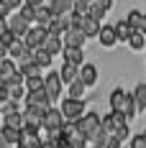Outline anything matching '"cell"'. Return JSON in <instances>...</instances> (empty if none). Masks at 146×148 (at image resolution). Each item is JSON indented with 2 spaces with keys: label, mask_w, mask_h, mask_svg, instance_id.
Returning <instances> with one entry per match:
<instances>
[{
  "label": "cell",
  "mask_w": 146,
  "mask_h": 148,
  "mask_svg": "<svg viewBox=\"0 0 146 148\" xmlns=\"http://www.w3.org/2000/svg\"><path fill=\"white\" fill-rule=\"evenodd\" d=\"M18 5H21V0H3V3H0V18L5 21V18H8V10H10V8H18Z\"/></svg>",
  "instance_id": "obj_30"
},
{
  "label": "cell",
  "mask_w": 146,
  "mask_h": 148,
  "mask_svg": "<svg viewBox=\"0 0 146 148\" xmlns=\"http://www.w3.org/2000/svg\"><path fill=\"white\" fill-rule=\"evenodd\" d=\"M131 148H146V135L144 133L133 135V138H131Z\"/></svg>",
  "instance_id": "obj_34"
},
{
  "label": "cell",
  "mask_w": 146,
  "mask_h": 148,
  "mask_svg": "<svg viewBox=\"0 0 146 148\" xmlns=\"http://www.w3.org/2000/svg\"><path fill=\"white\" fill-rule=\"evenodd\" d=\"M15 66H13V61L10 59H3L0 61V79H3V82H8V79H13L15 77Z\"/></svg>",
  "instance_id": "obj_22"
},
{
  "label": "cell",
  "mask_w": 146,
  "mask_h": 148,
  "mask_svg": "<svg viewBox=\"0 0 146 148\" xmlns=\"http://www.w3.org/2000/svg\"><path fill=\"white\" fill-rule=\"evenodd\" d=\"M33 56H36V64H39V66H49V64H51V54L44 51V49L33 51Z\"/></svg>",
  "instance_id": "obj_28"
},
{
  "label": "cell",
  "mask_w": 146,
  "mask_h": 148,
  "mask_svg": "<svg viewBox=\"0 0 146 148\" xmlns=\"http://www.w3.org/2000/svg\"><path fill=\"white\" fill-rule=\"evenodd\" d=\"M69 146H72V148H87V138H85L82 133H77V135L69 138Z\"/></svg>",
  "instance_id": "obj_31"
},
{
  "label": "cell",
  "mask_w": 146,
  "mask_h": 148,
  "mask_svg": "<svg viewBox=\"0 0 146 148\" xmlns=\"http://www.w3.org/2000/svg\"><path fill=\"white\" fill-rule=\"evenodd\" d=\"M128 135H131V130H128V125H123V128H120V130H118V133H116V138H118V140H120V143H123V140H126Z\"/></svg>",
  "instance_id": "obj_35"
},
{
  "label": "cell",
  "mask_w": 146,
  "mask_h": 148,
  "mask_svg": "<svg viewBox=\"0 0 146 148\" xmlns=\"http://www.w3.org/2000/svg\"><path fill=\"white\" fill-rule=\"evenodd\" d=\"M5 128H13V130H23V128H26V118H23L21 112L5 115Z\"/></svg>",
  "instance_id": "obj_19"
},
{
  "label": "cell",
  "mask_w": 146,
  "mask_h": 148,
  "mask_svg": "<svg viewBox=\"0 0 146 148\" xmlns=\"http://www.w3.org/2000/svg\"><path fill=\"white\" fill-rule=\"evenodd\" d=\"M44 79H46V92H49L51 102L59 100V97H62V84H64V82H62V74L59 72H49Z\"/></svg>",
  "instance_id": "obj_8"
},
{
  "label": "cell",
  "mask_w": 146,
  "mask_h": 148,
  "mask_svg": "<svg viewBox=\"0 0 146 148\" xmlns=\"http://www.w3.org/2000/svg\"><path fill=\"white\" fill-rule=\"evenodd\" d=\"M82 31H85V36L87 38H92V36H100V21L98 18H92V15H87L85 18V26H82Z\"/></svg>",
  "instance_id": "obj_18"
},
{
  "label": "cell",
  "mask_w": 146,
  "mask_h": 148,
  "mask_svg": "<svg viewBox=\"0 0 146 148\" xmlns=\"http://www.w3.org/2000/svg\"><path fill=\"white\" fill-rule=\"evenodd\" d=\"M100 128H102V118L98 115V112H87L85 118H80V120H77V130L85 135L87 140H90V138H92L95 133H98Z\"/></svg>",
  "instance_id": "obj_3"
},
{
  "label": "cell",
  "mask_w": 146,
  "mask_h": 148,
  "mask_svg": "<svg viewBox=\"0 0 146 148\" xmlns=\"http://www.w3.org/2000/svg\"><path fill=\"white\" fill-rule=\"evenodd\" d=\"M62 115L67 118V123H77L80 118H85L87 115L85 112V100H72V97L62 100Z\"/></svg>",
  "instance_id": "obj_2"
},
{
  "label": "cell",
  "mask_w": 146,
  "mask_h": 148,
  "mask_svg": "<svg viewBox=\"0 0 146 148\" xmlns=\"http://www.w3.org/2000/svg\"><path fill=\"white\" fill-rule=\"evenodd\" d=\"M138 33H144V36H146V13H144V23H141V31H138Z\"/></svg>",
  "instance_id": "obj_40"
},
{
  "label": "cell",
  "mask_w": 146,
  "mask_h": 148,
  "mask_svg": "<svg viewBox=\"0 0 146 148\" xmlns=\"http://www.w3.org/2000/svg\"><path fill=\"white\" fill-rule=\"evenodd\" d=\"M128 44H131V49H136V51H138V49H144V33H138V31H136V33L131 36V41H128Z\"/></svg>",
  "instance_id": "obj_32"
},
{
  "label": "cell",
  "mask_w": 146,
  "mask_h": 148,
  "mask_svg": "<svg viewBox=\"0 0 146 148\" xmlns=\"http://www.w3.org/2000/svg\"><path fill=\"white\" fill-rule=\"evenodd\" d=\"M49 102H51V97H49L46 87H44V89H36V92H28V95H26V105H36V107L51 110V107H49Z\"/></svg>",
  "instance_id": "obj_12"
},
{
  "label": "cell",
  "mask_w": 146,
  "mask_h": 148,
  "mask_svg": "<svg viewBox=\"0 0 146 148\" xmlns=\"http://www.w3.org/2000/svg\"><path fill=\"white\" fill-rule=\"evenodd\" d=\"M15 112V102H5L3 105V115H13Z\"/></svg>",
  "instance_id": "obj_36"
},
{
  "label": "cell",
  "mask_w": 146,
  "mask_h": 148,
  "mask_svg": "<svg viewBox=\"0 0 146 148\" xmlns=\"http://www.w3.org/2000/svg\"><path fill=\"white\" fill-rule=\"evenodd\" d=\"M85 41H87V36H85L82 28H69L64 33V46H67V49H82Z\"/></svg>",
  "instance_id": "obj_11"
},
{
  "label": "cell",
  "mask_w": 146,
  "mask_h": 148,
  "mask_svg": "<svg viewBox=\"0 0 146 148\" xmlns=\"http://www.w3.org/2000/svg\"><path fill=\"white\" fill-rule=\"evenodd\" d=\"M44 87H46V79H41V77L26 79V89H28V92H36V89H44Z\"/></svg>",
  "instance_id": "obj_27"
},
{
  "label": "cell",
  "mask_w": 146,
  "mask_h": 148,
  "mask_svg": "<svg viewBox=\"0 0 146 148\" xmlns=\"http://www.w3.org/2000/svg\"><path fill=\"white\" fill-rule=\"evenodd\" d=\"M105 148H123V143L118 140L116 135H110V140H108V146H105Z\"/></svg>",
  "instance_id": "obj_37"
},
{
  "label": "cell",
  "mask_w": 146,
  "mask_h": 148,
  "mask_svg": "<svg viewBox=\"0 0 146 148\" xmlns=\"http://www.w3.org/2000/svg\"><path fill=\"white\" fill-rule=\"evenodd\" d=\"M144 135H146V130H144Z\"/></svg>",
  "instance_id": "obj_42"
},
{
  "label": "cell",
  "mask_w": 146,
  "mask_h": 148,
  "mask_svg": "<svg viewBox=\"0 0 146 148\" xmlns=\"http://www.w3.org/2000/svg\"><path fill=\"white\" fill-rule=\"evenodd\" d=\"M49 10L54 18H67L74 13V0H49Z\"/></svg>",
  "instance_id": "obj_10"
},
{
  "label": "cell",
  "mask_w": 146,
  "mask_h": 148,
  "mask_svg": "<svg viewBox=\"0 0 146 148\" xmlns=\"http://www.w3.org/2000/svg\"><path fill=\"white\" fill-rule=\"evenodd\" d=\"M41 148H57V143H54V140H44V146Z\"/></svg>",
  "instance_id": "obj_39"
},
{
  "label": "cell",
  "mask_w": 146,
  "mask_h": 148,
  "mask_svg": "<svg viewBox=\"0 0 146 148\" xmlns=\"http://www.w3.org/2000/svg\"><path fill=\"white\" fill-rule=\"evenodd\" d=\"M31 49L26 46V41H15L13 46H10V51H8V56H13V59H23V56H28Z\"/></svg>",
  "instance_id": "obj_20"
},
{
  "label": "cell",
  "mask_w": 146,
  "mask_h": 148,
  "mask_svg": "<svg viewBox=\"0 0 146 148\" xmlns=\"http://www.w3.org/2000/svg\"><path fill=\"white\" fill-rule=\"evenodd\" d=\"M80 79H82L87 87H92V84L98 82V66H92V64H85V66L80 69Z\"/></svg>",
  "instance_id": "obj_15"
},
{
  "label": "cell",
  "mask_w": 146,
  "mask_h": 148,
  "mask_svg": "<svg viewBox=\"0 0 146 148\" xmlns=\"http://www.w3.org/2000/svg\"><path fill=\"white\" fill-rule=\"evenodd\" d=\"M21 138H23V130H13V128H5L3 125V143H21Z\"/></svg>",
  "instance_id": "obj_23"
},
{
  "label": "cell",
  "mask_w": 146,
  "mask_h": 148,
  "mask_svg": "<svg viewBox=\"0 0 146 148\" xmlns=\"http://www.w3.org/2000/svg\"><path fill=\"white\" fill-rule=\"evenodd\" d=\"M116 33H118V41H131V36L136 33V28H133L128 21H120V23H116Z\"/></svg>",
  "instance_id": "obj_16"
},
{
  "label": "cell",
  "mask_w": 146,
  "mask_h": 148,
  "mask_svg": "<svg viewBox=\"0 0 146 148\" xmlns=\"http://www.w3.org/2000/svg\"><path fill=\"white\" fill-rule=\"evenodd\" d=\"M26 5H31V8H41L44 0H26Z\"/></svg>",
  "instance_id": "obj_38"
},
{
  "label": "cell",
  "mask_w": 146,
  "mask_h": 148,
  "mask_svg": "<svg viewBox=\"0 0 146 148\" xmlns=\"http://www.w3.org/2000/svg\"><path fill=\"white\" fill-rule=\"evenodd\" d=\"M100 44L102 46H113L118 41V33H116V26H102V31H100Z\"/></svg>",
  "instance_id": "obj_17"
},
{
  "label": "cell",
  "mask_w": 146,
  "mask_h": 148,
  "mask_svg": "<svg viewBox=\"0 0 146 148\" xmlns=\"http://www.w3.org/2000/svg\"><path fill=\"white\" fill-rule=\"evenodd\" d=\"M46 41H49V28H44V26H33V28H31V33L26 36V46H28L31 51L44 49Z\"/></svg>",
  "instance_id": "obj_4"
},
{
  "label": "cell",
  "mask_w": 146,
  "mask_h": 148,
  "mask_svg": "<svg viewBox=\"0 0 146 148\" xmlns=\"http://www.w3.org/2000/svg\"><path fill=\"white\" fill-rule=\"evenodd\" d=\"M126 21H128V23H131L136 31H141V23H144V13H138V10H131Z\"/></svg>",
  "instance_id": "obj_29"
},
{
  "label": "cell",
  "mask_w": 146,
  "mask_h": 148,
  "mask_svg": "<svg viewBox=\"0 0 146 148\" xmlns=\"http://www.w3.org/2000/svg\"><path fill=\"white\" fill-rule=\"evenodd\" d=\"M21 15H23L28 23H33V21H36V8H31V5H23V8H21Z\"/></svg>",
  "instance_id": "obj_33"
},
{
  "label": "cell",
  "mask_w": 146,
  "mask_h": 148,
  "mask_svg": "<svg viewBox=\"0 0 146 148\" xmlns=\"http://www.w3.org/2000/svg\"><path fill=\"white\" fill-rule=\"evenodd\" d=\"M110 10V0H90V15L100 21L102 15Z\"/></svg>",
  "instance_id": "obj_14"
},
{
  "label": "cell",
  "mask_w": 146,
  "mask_h": 148,
  "mask_svg": "<svg viewBox=\"0 0 146 148\" xmlns=\"http://www.w3.org/2000/svg\"><path fill=\"white\" fill-rule=\"evenodd\" d=\"M64 125H67V118L62 115V110H54V107H51V110L44 115V130L46 133H57V130H62Z\"/></svg>",
  "instance_id": "obj_5"
},
{
  "label": "cell",
  "mask_w": 146,
  "mask_h": 148,
  "mask_svg": "<svg viewBox=\"0 0 146 148\" xmlns=\"http://www.w3.org/2000/svg\"><path fill=\"white\" fill-rule=\"evenodd\" d=\"M8 26H10V31L15 33V38H18V41H21V38L26 41V36L31 33V23H28V21H26V18H23L21 13L13 15V18L8 21Z\"/></svg>",
  "instance_id": "obj_7"
},
{
  "label": "cell",
  "mask_w": 146,
  "mask_h": 148,
  "mask_svg": "<svg viewBox=\"0 0 146 148\" xmlns=\"http://www.w3.org/2000/svg\"><path fill=\"white\" fill-rule=\"evenodd\" d=\"M110 112H120V115H126V120H131L138 112L133 95L123 92V89H113L110 92Z\"/></svg>",
  "instance_id": "obj_1"
},
{
  "label": "cell",
  "mask_w": 146,
  "mask_h": 148,
  "mask_svg": "<svg viewBox=\"0 0 146 148\" xmlns=\"http://www.w3.org/2000/svg\"><path fill=\"white\" fill-rule=\"evenodd\" d=\"M80 69L82 66H74V64H69V61H64V66H62V82L64 84H74L77 79H80Z\"/></svg>",
  "instance_id": "obj_13"
},
{
  "label": "cell",
  "mask_w": 146,
  "mask_h": 148,
  "mask_svg": "<svg viewBox=\"0 0 146 148\" xmlns=\"http://www.w3.org/2000/svg\"><path fill=\"white\" fill-rule=\"evenodd\" d=\"M133 100H136L138 112L146 110V84H136V89H133Z\"/></svg>",
  "instance_id": "obj_24"
},
{
  "label": "cell",
  "mask_w": 146,
  "mask_h": 148,
  "mask_svg": "<svg viewBox=\"0 0 146 148\" xmlns=\"http://www.w3.org/2000/svg\"><path fill=\"white\" fill-rule=\"evenodd\" d=\"M15 148H26V146H21V143H18V146H15Z\"/></svg>",
  "instance_id": "obj_41"
},
{
  "label": "cell",
  "mask_w": 146,
  "mask_h": 148,
  "mask_svg": "<svg viewBox=\"0 0 146 148\" xmlns=\"http://www.w3.org/2000/svg\"><path fill=\"white\" fill-rule=\"evenodd\" d=\"M64 61H69L74 66H85L82 64V49H67L64 46Z\"/></svg>",
  "instance_id": "obj_21"
},
{
  "label": "cell",
  "mask_w": 146,
  "mask_h": 148,
  "mask_svg": "<svg viewBox=\"0 0 146 148\" xmlns=\"http://www.w3.org/2000/svg\"><path fill=\"white\" fill-rule=\"evenodd\" d=\"M123 125H126V115H120V112H108L102 118V128H105V133H110V135H116Z\"/></svg>",
  "instance_id": "obj_9"
},
{
  "label": "cell",
  "mask_w": 146,
  "mask_h": 148,
  "mask_svg": "<svg viewBox=\"0 0 146 148\" xmlns=\"http://www.w3.org/2000/svg\"><path fill=\"white\" fill-rule=\"evenodd\" d=\"M44 51H49L51 56L59 54V51H62V36H51V33H49V41L44 44Z\"/></svg>",
  "instance_id": "obj_26"
},
{
  "label": "cell",
  "mask_w": 146,
  "mask_h": 148,
  "mask_svg": "<svg viewBox=\"0 0 146 148\" xmlns=\"http://www.w3.org/2000/svg\"><path fill=\"white\" fill-rule=\"evenodd\" d=\"M49 112V110H44V107H36V105H26V110H23V118H26V125H31V128H44V115Z\"/></svg>",
  "instance_id": "obj_6"
},
{
  "label": "cell",
  "mask_w": 146,
  "mask_h": 148,
  "mask_svg": "<svg viewBox=\"0 0 146 148\" xmlns=\"http://www.w3.org/2000/svg\"><path fill=\"white\" fill-rule=\"evenodd\" d=\"M85 89H87V84L82 79H77L74 84H69V97L72 100H85Z\"/></svg>",
  "instance_id": "obj_25"
}]
</instances>
